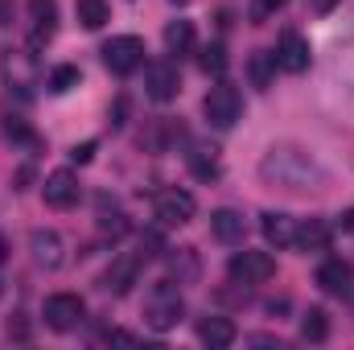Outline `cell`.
Segmentation results:
<instances>
[{"instance_id":"4fadbf2b","label":"cell","mask_w":354,"mask_h":350,"mask_svg":"<svg viewBox=\"0 0 354 350\" xmlns=\"http://www.w3.org/2000/svg\"><path fill=\"white\" fill-rule=\"evenodd\" d=\"M4 79H8V87L29 95V87H37V58L25 50H8L4 54Z\"/></svg>"},{"instance_id":"2e32d148","label":"cell","mask_w":354,"mask_h":350,"mask_svg":"<svg viewBox=\"0 0 354 350\" xmlns=\"http://www.w3.org/2000/svg\"><path fill=\"white\" fill-rule=\"evenodd\" d=\"M260 219H264L260 231H264V239L276 248V252L297 248V219H288V214H280V210H268V214H260Z\"/></svg>"},{"instance_id":"7c38bea8","label":"cell","mask_w":354,"mask_h":350,"mask_svg":"<svg viewBox=\"0 0 354 350\" xmlns=\"http://www.w3.org/2000/svg\"><path fill=\"white\" fill-rule=\"evenodd\" d=\"M29 46L37 50V46H46L50 37H54V29H58V4L54 0H29Z\"/></svg>"},{"instance_id":"f546056e","label":"cell","mask_w":354,"mask_h":350,"mask_svg":"<svg viewBox=\"0 0 354 350\" xmlns=\"http://www.w3.org/2000/svg\"><path fill=\"white\" fill-rule=\"evenodd\" d=\"M8 338H21V342L29 338V326H25V317H21V313H17V317H8Z\"/></svg>"},{"instance_id":"1f68e13d","label":"cell","mask_w":354,"mask_h":350,"mask_svg":"<svg viewBox=\"0 0 354 350\" xmlns=\"http://www.w3.org/2000/svg\"><path fill=\"white\" fill-rule=\"evenodd\" d=\"M107 342H136V334H128V330H107Z\"/></svg>"},{"instance_id":"ac0fdd59","label":"cell","mask_w":354,"mask_h":350,"mask_svg":"<svg viewBox=\"0 0 354 350\" xmlns=\"http://www.w3.org/2000/svg\"><path fill=\"white\" fill-rule=\"evenodd\" d=\"M198 338H202L206 347L223 350V347H231L239 334H235V322H231V317H202V322H198Z\"/></svg>"},{"instance_id":"cb8c5ba5","label":"cell","mask_w":354,"mask_h":350,"mask_svg":"<svg viewBox=\"0 0 354 350\" xmlns=\"http://www.w3.org/2000/svg\"><path fill=\"white\" fill-rule=\"evenodd\" d=\"M198 66H202L206 75H223V71H227V50H223V42H214V46H202V54H198Z\"/></svg>"},{"instance_id":"d6986e66","label":"cell","mask_w":354,"mask_h":350,"mask_svg":"<svg viewBox=\"0 0 354 350\" xmlns=\"http://www.w3.org/2000/svg\"><path fill=\"white\" fill-rule=\"evenodd\" d=\"M297 248L301 252H326L330 248V227L322 219H309L305 227H297Z\"/></svg>"},{"instance_id":"9a60e30c","label":"cell","mask_w":354,"mask_h":350,"mask_svg":"<svg viewBox=\"0 0 354 350\" xmlns=\"http://www.w3.org/2000/svg\"><path fill=\"white\" fill-rule=\"evenodd\" d=\"M276 66L288 71V75H301L309 71V42L301 33H284L280 46H276Z\"/></svg>"},{"instance_id":"484cf974","label":"cell","mask_w":354,"mask_h":350,"mask_svg":"<svg viewBox=\"0 0 354 350\" xmlns=\"http://www.w3.org/2000/svg\"><path fill=\"white\" fill-rule=\"evenodd\" d=\"M79 79H83L79 66H54V71H50V91H54V95H66V91L79 87Z\"/></svg>"},{"instance_id":"8fae6325","label":"cell","mask_w":354,"mask_h":350,"mask_svg":"<svg viewBox=\"0 0 354 350\" xmlns=\"http://www.w3.org/2000/svg\"><path fill=\"white\" fill-rule=\"evenodd\" d=\"M41 194H46V202L54 206V210H71V206H79V177L71 174V169H54V174L41 181Z\"/></svg>"},{"instance_id":"4316f807","label":"cell","mask_w":354,"mask_h":350,"mask_svg":"<svg viewBox=\"0 0 354 350\" xmlns=\"http://www.w3.org/2000/svg\"><path fill=\"white\" fill-rule=\"evenodd\" d=\"M99 231H103V235H111V239H120V235L128 231V223H124V214H120V210H111V214L103 210V214H99Z\"/></svg>"},{"instance_id":"e575fe53","label":"cell","mask_w":354,"mask_h":350,"mask_svg":"<svg viewBox=\"0 0 354 350\" xmlns=\"http://www.w3.org/2000/svg\"><path fill=\"white\" fill-rule=\"evenodd\" d=\"M174 4H185V0H174Z\"/></svg>"},{"instance_id":"7a4b0ae2","label":"cell","mask_w":354,"mask_h":350,"mask_svg":"<svg viewBox=\"0 0 354 350\" xmlns=\"http://www.w3.org/2000/svg\"><path fill=\"white\" fill-rule=\"evenodd\" d=\"M181 317H185L181 288H177L174 280H157V284L149 288V297H145V322L165 334V330H174Z\"/></svg>"},{"instance_id":"e0dca14e","label":"cell","mask_w":354,"mask_h":350,"mask_svg":"<svg viewBox=\"0 0 354 350\" xmlns=\"http://www.w3.org/2000/svg\"><path fill=\"white\" fill-rule=\"evenodd\" d=\"M210 231H214V239H223V243H243L248 219H243L239 210H214V214H210Z\"/></svg>"},{"instance_id":"8992f818","label":"cell","mask_w":354,"mask_h":350,"mask_svg":"<svg viewBox=\"0 0 354 350\" xmlns=\"http://www.w3.org/2000/svg\"><path fill=\"white\" fill-rule=\"evenodd\" d=\"M29 256L41 272H58L66 264V239L50 227H37V231H29Z\"/></svg>"},{"instance_id":"277c9868","label":"cell","mask_w":354,"mask_h":350,"mask_svg":"<svg viewBox=\"0 0 354 350\" xmlns=\"http://www.w3.org/2000/svg\"><path fill=\"white\" fill-rule=\"evenodd\" d=\"M103 62H107L111 75H132V71L145 66V42L132 37V33H120L103 46Z\"/></svg>"},{"instance_id":"836d02e7","label":"cell","mask_w":354,"mask_h":350,"mask_svg":"<svg viewBox=\"0 0 354 350\" xmlns=\"http://www.w3.org/2000/svg\"><path fill=\"white\" fill-rule=\"evenodd\" d=\"M8 260V243H4V235H0V264Z\"/></svg>"},{"instance_id":"4dcf8cb0","label":"cell","mask_w":354,"mask_h":350,"mask_svg":"<svg viewBox=\"0 0 354 350\" xmlns=\"http://www.w3.org/2000/svg\"><path fill=\"white\" fill-rule=\"evenodd\" d=\"M288 0H256V17H272V12H280Z\"/></svg>"},{"instance_id":"d6a6232c","label":"cell","mask_w":354,"mask_h":350,"mask_svg":"<svg viewBox=\"0 0 354 350\" xmlns=\"http://www.w3.org/2000/svg\"><path fill=\"white\" fill-rule=\"evenodd\" d=\"M338 227H342L346 235H354V206L346 210V214H342V219H338Z\"/></svg>"},{"instance_id":"ba28073f","label":"cell","mask_w":354,"mask_h":350,"mask_svg":"<svg viewBox=\"0 0 354 350\" xmlns=\"http://www.w3.org/2000/svg\"><path fill=\"white\" fill-rule=\"evenodd\" d=\"M140 268H145V256H140V252H124V256H115V260H111V268L99 276V288H103V293H115V297H124V293L136 284Z\"/></svg>"},{"instance_id":"44dd1931","label":"cell","mask_w":354,"mask_h":350,"mask_svg":"<svg viewBox=\"0 0 354 350\" xmlns=\"http://www.w3.org/2000/svg\"><path fill=\"white\" fill-rule=\"evenodd\" d=\"M165 50L169 54H189L194 50V21H169L165 25Z\"/></svg>"},{"instance_id":"83f0119b","label":"cell","mask_w":354,"mask_h":350,"mask_svg":"<svg viewBox=\"0 0 354 350\" xmlns=\"http://www.w3.org/2000/svg\"><path fill=\"white\" fill-rule=\"evenodd\" d=\"M4 136H8V140H21V145H37V136H33L21 120H12V116L4 120Z\"/></svg>"},{"instance_id":"5b68a950","label":"cell","mask_w":354,"mask_h":350,"mask_svg":"<svg viewBox=\"0 0 354 350\" xmlns=\"http://www.w3.org/2000/svg\"><path fill=\"white\" fill-rule=\"evenodd\" d=\"M41 317H46V326H50V330L66 334V330L83 326V317H87V305H83V297H75V293H54V297H46V309H41Z\"/></svg>"},{"instance_id":"9c48e42d","label":"cell","mask_w":354,"mask_h":350,"mask_svg":"<svg viewBox=\"0 0 354 350\" xmlns=\"http://www.w3.org/2000/svg\"><path fill=\"white\" fill-rule=\"evenodd\" d=\"M153 214H157L165 227H185V223L194 219V194H189V190H177V185L161 190L157 202H153Z\"/></svg>"},{"instance_id":"52a82bcc","label":"cell","mask_w":354,"mask_h":350,"mask_svg":"<svg viewBox=\"0 0 354 350\" xmlns=\"http://www.w3.org/2000/svg\"><path fill=\"white\" fill-rule=\"evenodd\" d=\"M227 272H231L235 284H264V280H272V272H276V260L268 252H248L243 248V252L231 256Z\"/></svg>"},{"instance_id":"3957f363","label":"cell","mask_w":354,"mask_h":350,"mask_svg":"<svg viewBox=\"0 0 354 350\" xmlns=\"http://www.w3.org/2000/svg\"><path fill=\"white\" fill-rule=\"evenodd\" d=\"M202 116L210 120V128H235L239 116H243V95L231 87V83H218V87L206 91V99H202Z\"/></svg>"},{"instance_id":"30bf717a","label":"cell","mask_w":354,"mask_h":350,"mask_svg":"<svg viewBox=\"0 0 354 350\" xmlns=\"http://www.w3.org/2000/svg\"><path fill=\"white\" fill-rule=\"evenodd\" d=\"M145 91L157 103H174L177 95H181V75H177L174 62H149L145 66Z\"/></svg>"},{"instance_id":"f1b7e54d","label":"cell","mask_w":354,"mask_h":350,"mask_svg":"<svg viewBox=\"0 0 354 350\" xmlns=\"http://www.w3.org/2000/svg\"><path fill=\"white\" fill-rule=\"evenodd\" d=\"M91 157H95V145H75V149H71V161H75V165H87Z\"/></svg>"},{"instance_id":"603a6c76","label":"cell","mask_w":354,"mask_h":350,"mask_svg":"<svg viewBox=\"0 0 354 350\" xmlns=\"http://www.w3.org/2000/svg\"><path fill=\"white\" fill-rule=\"evenodd\" d=\"M75 12H79L83 29H103V25H107V17H111L107 0H75Z\"/></svg>"},{"instance_id":"7402d4cb","label":"cell","mask_w":354,"mask_h":350,"mask_svg":"<svg viewBox=\"0 0 354 350\" xmlns=\"http://www.w3.org/2000/svg\"><path fill=\"white\" fill-rule=\"evenodd\" d=\"M301 338L305 342H326L330 338V313L326 309H309L301 317Z\"/></svg>"},{"instance_id":"6da1fadb","label":"cell","mask_w":354,"mask_h":350,"mask_svg":"<svg viewBox=\"0 0 354 350\" xmlns=\"http://www.w3.org/2000/svg\"><path fill=\"white\" fill-rule=\"evenodd\" d=\"M260 177H264L268 185L284 190V194H309V190H317V185L326 181L322 165H317L305 149H292V145L268 149L264 161H260Z\"/></svg>"},{"instance_id":"d4e9b609","label":"cell","mask_w":354,"mask_h":350,"mask_svg":"<svg viewBox=\"0 0 354 350\" xmlns=\"http://www.w3.org/2000/svg\"><path fill=\"white\" fill-rule=\"evenodd\" d=\"M189 169H194V177H202V181H214V177H218L214 149H210V153H206V149H194V153H189Z\"/></svg>"},{"instance_id":"ffe728a7","label":"cell","mask_w":354,"mask_h":350,"mask_svg":"<svg viewBox=\"0 0 354 350\" xmlns=\"http://www.w3.org/2000/svg\"><path fill=\"white\" fill-rule=\"evenodd\" d=\"M248 75H252V87L268 91V87H272V75H276V54L256 50V54L248 58Z\"/></svg>"},{"instance_id":"5bb4252c","label":"cell","mask_w":354,"mask_h":350,"mask_svg":"<svg viewBox=\"0 0 354 350\" xmlns=\"http://www.w3.org/2000/svg\"><path fill=\"white\" fill-rule=\"evenodd\" d=\"M317 288L322 293H330V297H346V293H354V268L346 260H326L322 268H317Z\"/></svg>"}]
</instances>
